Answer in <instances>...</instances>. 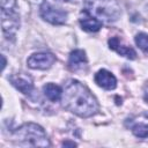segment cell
<instances>
[{
  "label": "cell",
  "instance_id": "6da1fadb",
  "mask_svg": "<svg viewBox=\"0 0 148 148\" xmlns=\"http://www.w3.org/2000/svg\"><path fill=\"white\" fill-rule=\"evenodd\" d=\"M62 105L66 110L81 118L94 116L98 111V103L90 90L76 80H68L62 90Z\"/></svg>",
  "mask_w": 148,
  "mask_h": 148
},
{
  "label": "cell",
  "instance_id": "7a4b0ae2",
  "mask_svg": "<svg viewBox=\"0 0 148 148\" xmlns=\"http://www.w3.org/2000/svg\"><path fill=\"white\" fill-rule=\"evenodd\" d=\"M13 139L17 146L22 147H49L50 141L45 131L37 124L27 123L15 130Z\"/></svg>",
  "mask_w": 148,
  "mask_h": 148
},
{
  "label": "cell",
  "instance_id": "3957f363",
  "mask_svg": "<svg viewBox=\"0 0 148 148\" xmlns=\"http://www.w3.org/2000/svg\"><path fill=\"white\" fill-rule=\"evenodd\" d=\"M86 8L91 15L103 22H113L120 15V7L113 0H90L86 1Z\"/></svg>",
  "mask_w": 148,
  "mask_h": 148
},
{
  "label": "cell",
  "instance_id": "277c9868",
  "mask_svg": "<svg viewBox=\"0 0 148 148\" xmlns=\"http://www.w3.org/2000/svg\"><path fill=\"white\" fill-rule=\"evenodd\" d=\"M16 0H1V25L7 38H14L20 28V14Z\"/></svg>",
  "mask_w": 148,
  "mask_h": 148
},
{
  "label": "cell",
  "instance_id": "5b68a950",
  "mask_svg": "<svg viewBox=\"0 0 148 148\" xmlns=\"http://www.w3.org/2000/svg\"><path fill=\"white\" fill-rule=\"evenodd\" d=\"M39 12H40V16L43 20L54 25L64 24L67 20V13L65 10H62L61 8L54 7L47 1H44L40 5Z\"/></svg>",
  "mask_w": 148,
  "mask_h": 148
},
{
  "label": "cell",
  "instance_id": "8992f818",
  "mask_svg": "<svg viewBox=\"0 0 148 148\" xmlns=\"http://www.w3.org/2000/svg\"><path fill=\"white\" fill-rule=\"evenodd\" d=\"M56 61V56L50 52H37L31 54L27 64L32 69H47L50 68Z\"/></svg>",
  "mask_w": 148,
  "mask_h": 148
},
{
  "label": "cell",
  "instance_id": "52a82bcc",
  "mask_svg": "<svg viewBox=\"0 0 148 148\" xmlns=\"http://www.w3.org/2000/svg\"><path fill=\"white\" fill-rule=\"evenodd\" d=\"M9 82L24 95H30L34 90V81L25 73H15L9 76Z\"/></svg>",
  "mask_w": 148,
  "mask_h": 148
},
{
  "label": "cell",
  "instance_id": "ba28073f",
  "mask_svg": "<svg viewBox=\"0 0 148 148\" xmlns=\"http://www.w3.org/2000/svg\"><path fill=\"white\" fill-rule=\"evenodd\" d=\"M79 22H80L82 29L88 31V32H96L103 25V23L98 18H96L94 15H91L87 9L81 10Z\"/></svg>",
  "mask_w": 148,
  "mask_h": 148
},
{
  "label": "cell",
  "instance_id": "9c48e42d",
  "mask_svg": "<svg viewBox=\"0 0 148 148\" xmlns=\"http://www.w3.org/2000/svg\"><path fill=\"white\" fill-rule=\"evenodd\" d=\"M88 64V59L86 52L83 50H74L71 52L68 58V68L72 72H79L86 68Z\"/></svg>",
  "mask_w": 148,
  "mask_h": 148
},
{
  "label": "cell",
  "instance_id": "30bf717a",
  "mask_svg": "<svg viewBox=\"0 0 148 148\" xmlns=\"http://www.w3.org/2000/svg\"><path fill=\"white\" fill-rule=\"evenodd\" d=\"M95 82L97 83V86L106 90H112L117 87V79L106 69H99L95 74Z\"/></svg>",
  "mask_w": 148,
  "mask_h": 148
},
{
  "label": "cell",
  "instance_id": "8fae6325",
  "mask_svg": "<svg viewBox=\"0 0 148 148\" xmlns=\"http://www.w3.org/2000/svg\"><path fill=\"white\" fill-rule=\"evenodd\" d=\"M109 46H110V49L114 50L118 54L124 56V57H126L128 59H135V57H136L135 51L132 47L121 44V42H120V39L118 37H111L109 39Z\"/></svg>",
  "mask_w": 148,
  "mask_h": 148
},
{
  "label": "cell",
  "instance_id": "7c38bea8",
  "mask_svg": "<svg viewBox=\"0 0 148 148\" xmlns=\"http://www.w3.org/2000/svg\"><path fill=\"white\" fill-rule=\"evenodd\" d=\"M43 91L46 98L51 102H58L62 97V89L54 83H46L43 87Z\"/></svg>",
  "mask_w": 148,
  "mask_h": 148
},
{
  "label": "cell",
  "instance_id": "4fadbf2b",
  "mask_svg": "<svg viewBox=\"0 0 148 148\" xmlns=\"http://www.w3.org/2000/svg\"><path fill=\"white\" fill-rule=\"evenodd\" d=\"M132 132L135 136L141 138V139H146L148 138V124H135L132 127Z\"/></svg>",
  "mask_w": 148,
  "mask_h": 148
},
{
  "label": "cell",
  "instance_id": "5bb4252c",
  "mask_svg": "<svg viewBox=\"0 0 148 148\" xmlns=\"http://www.w3.org/2000/svg\"><path fill=\"white\" fill-rule=\"evenodd\" d=\"M135 43L136 45L145 52L148 53V35L145 32H140L135 36Z\"/></svg>",
  "mask_w": 148,
  "mask_h": 148
},
{
  "label": "cell",
  "instance_id": "9a60e30c",
  "mask_svg": "<svg viewBox=\"0 0 148 148\" xmlns=\"http://www.w3.org/2000/svg\"><path fill=\"white\" fill-rule=\"evenodd\" d=\"M1 59H2V65H1V69L3 71V69H5V67H6V58H5V56H1Z\"/></svg>",
  "mask_w": 148,
  "mask_h": 148
},
{
  "label": "cell",
  "instance_id": "2e32d148",
  "mask_svg": "<svg viewBox=\"0 0 148 148\" xmlns=\"http://www.w3.org/2000/svg\"><path fill=\"white\" fill-rule=\"evenodd\" d=\"M62 146H76V143H75V142H69V141H65V142L62 143Z\"/></svg>",
  "mask_w": 148,
  "mask_h": 148
},
{
  "label": "cell",
  "instance_id": "e0dca14e",
  "mask_svg": "<svg viewBox=\"0 0 148 148\" xmlns=\"http://www.w3.org/2000/svg\"><path fill=\"white\" fill-rule=\"evenodd\" d=\"M145 98H146V101H147V103H148V90H146V96H145Z\"/></svg>",
  "mask_w": 148,
  "mask_h": 148
},
{
  "label": "cell",
  "instance_id": "ac0fdd59",
  "mask_svg": "<svg viewBox=\"0 0 148 148\" xmlns=\"http://www.w3.org/2000/svg\"><path fill=\"white\" fill-rule=\"evenodd\" d=\"M61 1H68V0H61Z\"/></svg>",
  "mask_w": 148,
  "mask_h": 148
}]
</instances>
